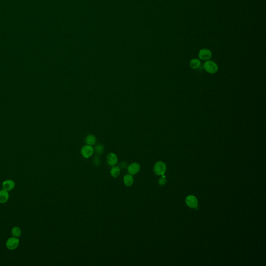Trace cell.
I'll return each mask as SVG.
<instances>
[{
    "label": "cell",
    "instance_id": "6da1fadb",
    "mask_svg": "<svg viewBox=\"0 0 266 266\" xmlns=\"http://www.w3.org/2000/svg\"><path fill=\"white\" fill-rule=\"evenodd\" d=\"M204 70L208 73L214 75L218 72L219 67L216 62L211 60H208L204 62L203 65Z\"/></svg>",
    "mask_w": 266,
    "mask_h": 266
},
{
    "label": "cell",
    "instance_id": "7a4b0ae2",
    "mask_svg": "<svg viewBox=\"0 0 266 266\" xmlns=\"http://www.w3.org/2000/svg\"><path fill=\"white\" fill-rule=\"evenodd\" d=\"M167 169L166 164L163 161L157 162L153 167V172L154 174L159 176H162L165 173Z\"/></svg>",
    "mask_w": 266,
    "mask_h": 266
},
{
    "label": "cell",
    "instance_id": "3957f363",
    "mask_svg": "<svg viewBox=\"0 0 266 266\" xmlns=\"http://www.w3.org/2000/svg\"><path fill=\"white\" fill-rule=\"evenodd\" d=\"M19 244V240L14 236L10 237L6 242V246L9 250H14L17 247Z\"/></svg>",
    "mask_w": 266,
    "mask_h": 266
},
{
    "label": "cell",
    "instance_id": "277c9868",
    "mask_svg": "<svg viewBox=\"0 0 266 266\" xmlns=\"http://www.w3.org/2000/svg\"><path fill=\"white\" fill-rule=\"evenodd\" d=\"M198 57L200 60L207 61L210 60L212 57V52L208 48H202L200 50L198 53Z\"/></svg>",
    "mask_w": 266,
    "mask_h": 266
},
{
    "label": "cell",
    "instance_id": "5b68a950",
    "mask_svg": "<svg viewBox=\"0 0 266 266\" xmlns=\"http://www.w3.org/2000/svg\"><path fill=\"white\" fill-rule=\"evenodd\" d=\"M81 153L83 157L87 159L92 155L94 153V149L91 146L86 144L82 147L81 150Z\"/></svg>",
    "mask_w": 266,
    "mask_h": 266
},
{
    "label": "cell",
    "instance_id": "8992f818",
    "mask_svg": "<svg viewBox=\"0 0 266 266\" xmlns=\"http://www.w3.org/2000/svg\"><path fill=\"white\" fill-rule=\"evenodd\" d=\"M186 203L190 208L195 209L198 207V201L197 198L194 196H189L186 198Z\"/></svg>",
    "mask_w": 266,
    "mask_h": 266
},
{
    "label": "cell",
    "instance_id": "52a82bcc",
    "mask_svg": "<svg viewBox=\"0 0 266 266\" xmlns=\"http://www.w3.org/2000/svg\"><path fill=\"white\" fill-rule=\"evenodd\" d=\"M140 170V166L137 163H133L130 164L127 167V171L129 174L131 175H134L139 173Z\"/></svg>",
    "mask_w": 266,
    "mask_h": 266
},
{
    "label": "cell",
    "instance_id": "ba28073f",
    "mask_svg": "<svg viewBox=\"0 0 266 266\" xmlns=\"http://www.w3.org/2000/svg\"><path fill=\"white\" fill-rule=\"evenodd\" d=\"M106 160L108 164L111 166L115 165L118 162L117 157L114 153H110L108 154Z\"/></svg>",
    "mask_w": 266,
    "mask_h": 266
},
{
    "label": "cell",
    "instance_id": "9c48e42d",
    "mask_svg": "<svg viewBox=\"0 0 266 266\" xmlns=\"http://www.w3.org/2000/svg\"><path fill=\"white\" fill-rule=\"evenodd\" d=\"M2 187L3 189H4L8 191H10L15 188V182L12 180H10V179L6 180L3 182Z\"/></svg>",
    "mask_w": 266,
    "mask_h": 266
},
{
    "label": "cell",
    "instance_id": "30bf717a",
    "mask_svg": "<svg viewBox=\"0 0 266 266\" xmlns=\"http://www.w3.org/2000/svg\"><path fill=\"white\" fill-rule=\"evenodd\" d=\"M9 199L8 191L4 189L0 190V203L4 204L6 203Z\"/></svg>",
    "mask_w": 266,
    "mask_h": 266
},
{
    "label": "cell",
    "instance_id": "8fae6325",
    "mask_svg": "<svg viewBox=\"0 0 266 266\" xmlns=\"http://www.w3.org/2000/svg\"><path fill=\"white\" fill-rule=\"evenodd\" d=\"M201 65V60L198 58H193L189 62V66L192 69H198Z\"/></svg>",
    "mask_w": 266,
    "mask_h": 266
},
{
    "label": "cell",
    "instance_id": "7c38bea8",
    "mask_svg": "<svg viewBox=\"0 0 266 266\" xmlns=\"http://www.w3.org/2000/svg\"><path fill=\"white\" fill-rule=\"evenodd\" d=\"M123 182L126 186H131L134 183V178L132 175L130 174L126 175L123 178Z\"/></svg>",
    "mask_w": 266,
    "mask_h": 266
},
{
    "label": "cell",
    "instance_id": "4fadbf2b",
    "mask_svg": "<svg viewBox=\"0 0 266 266\" xmlns=\"http://www.w3.org/2000/svg\"><path fill=\"white\" fill-rule=\"evenodd\" d=\"M120 168L117 166H113L110 170V174L113 177H117L120 174Z\"/></svg>",
    "mask_w": 266,
    "mask_h": 266
},
{
    "label": "cell",
    "instance_id": "5bb4252c",
    "mask_svg": "<svg viewBox=\"0 0 266 266\" xmlns=\"http://www.w3.org/2000/svg\"><path fill=\"white\" fill-rule=\"evenodd\" d=\"M85 142L87 144L92 146L95 144L96 142V138L95 136L93 135H87V137H86Z\"/></svg>",
    "mask_w": 266,
    "mask_h": 266
},
{
    "label": "cell",
    "instance_id": "9a60e30c",
    "mask_svg": "<svg viewBox=\"0 0 266 266\" xmlns=\"http://www.w3.org/2000/svg\"><path fill=\"white\" fill-rule=\"evenodd\" d=\"M11 232H12V236L16 237V238H19L21 236V234H22L21 230L18 227H13L12 229Z\"/></svg>",
    "mask_w": 266,
    "mask_h": 266
},
{
    "label": "cell",
    "instance_id": "2e32d148",
    "mask_svg": "<svg viewBox=\"0 0 266 266\" xmlns=\"http://www.w3.org/2000/svg\"><path fill=\"white\" fill-rule=\"evenodd\" d=\"M104 150V147L103 145L101 144H98L95 147V151L97 154H102Z\"/></svg>",
    "mask_w": 266,
    "mask_h": 266
},
{
    "label": "cell",
    "instance_id": "e0dca14e",
    "mask_svg": "<svg viewBox=\"0 0 266 266\" xmlns=\"http://www.w3.org/2000/svg\"><path fill=\"white\" fill-rule=\"evenodd\" d=\"M158 183H159V184L160 186H164V185L166 184V183H167V179H166V177H165V176H164V175H162V176L159 179Z\"/></svg>",
    "mask_w": 266,
    "mask_h": 266
},
{
    "label": "cell",
    "instance_id": "ac0fdd59",
    "mask_svg": "<svg viewBox=\"0 0 266 266\" xmlns=\"http://www.w3.org/2000/svg\"><path fill=\"white\" fill-rule=\"evenodd\" d=\"M127 165V163H126V162H122L120 164V167H119L122 169H124L126 167Z\"/></svg>",
    "mask_w": 266,
    "mask_h": 266
},
{
    "label": "cell",
    "instance_id": "d6986e66",
    "mask_svg": "<svg viewBox=\"0 0 266 266\" xmlns=\"http://www.w3.org/2000/svg\"><path fill=\"white\" fill-rule=\"evenodd\" d=\"M94 163L96 165H98L100 163V160L99 157L98 156L95 157L94 159Z\"/></svg>",
    "mask_w": 266,
    "mask_h": 266
}]
</instances>
